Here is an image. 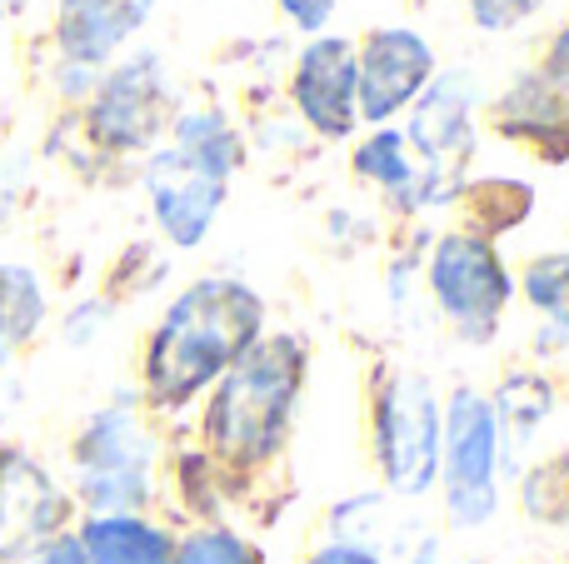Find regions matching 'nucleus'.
<instances>
[{"label": "nucleus", "instance_id": "obj_29", "mask_svg": "<svg viewBox=\"0 0 569 564\" xmlns=\"http://www.w3.org/2000/svg\"><path fill=\"white\" fill-rule=\"evenodd\" d=\"M10 355H16V350H10V345H0V370L10 365Z\"/></svg>", "mask_w": 569, "mask_h": 564}, {"label": "nucleus", "instance_id": "obj_10", "mask_svg": "<svg viewBox=\"0 0 569 564\" xmlns=\"http://www.w3.org/2000/svg\"><path fill=\"white\" fill-rule=\"evenodd\" d=\"M435 80V46L420 30L385 26L370 30L365 46L355 50V95H360V120L385 125L390 115H400L415 95H425V85Z\"/></svg>", "mask_w": 569, "mask_h": 564}, {"label": "nucleus", "instance_id": "obj_30", "mask_svg": "<svg viewBox=\"0 0 569 564\" xmlns=\"http://www.w3.org/2000/svg\"><path fill=\"white\" fill-rule=\"evenodd\" d=\"M0 16H6V0H0Z\"/></svg>", "mask_w": 569, "mask_h": 564}, {"label": "nucleus", "instance_id": "obj_2", "mask_svg": "<svg viewBox=\"0 0 569 564\" xmlns=\"http://www.w3.org/2000/svg\"><path fill=\"white\" fill-rule=\"evenodd\" d=\"M305 385V345L295 335L256 340L220 375L206 410V440L226 465H266L284 445L290 410Z\"/></svg>", "mask_w": 569, "mask_h": 564}, {"label": "nucleus", "instance_id": "obj_8", "mask_svg": "<svg viewBox=\"0 0 569 564\" xmlns=\"http://www.w3.org/2000/svg\"><path fill=\"white\" fill-rule=\"evenodd\" d=\"M430 290L440 310L455 320L465 340L485 345L500 330V315L510 305V270H505L500 250L480 240L475 230L465 235H445L430 255Z\"/></svg>", "mask_w": 569, "mask_h": 564}, {"label": "nucleus", "instance_id": "obj_26", "mask_svg": "<svg viewBox=\"0 0 569 564\" xmlns=\"http://www.w3.org/2000/svg\"><path fill=\"white\" fill-rule=\"evenodd\" d=\"M26 564H90V560H86V545H80V535L60 530V535H56V540H46V545H40Z\"/></svg>", "mask_w": 569, "mask_h": 564}, {"label": "nucleus", "instance_id": "obj_11", "mask_svg": "<svg viewBox=\"0 0 569 564\" xmlns=\"http://www.w3.org/2000/svg\"><path fill=\"white\" fill-rule=\"evenodd\" d=\"M226 185H230L226 170L180 145L156 150L146 165V190L156 200V220L170 245L180 250H196L206 240V230L216 225L220 205H226Z\"/></svg>", "mask_w": 569, "mask_h": 564}, {"label": "nucleus", "instance_id": "obj_16", "mask_svg": "<svg viewBox=\"0 0 569 564\" xmlns=\"http://www.w3.org/2000/svg\"><path fill=\"white\" fill-rule=\"evenodd\" d=\"M46 320V285L26 265H0V345L20 350Z\"/></svg>", "mask_w": 569, "mask_h": 564}, {"label": "nucleus", "instance_id": "obj_15", "mask_svg": "<svg viewBox=\"0 0 569 564\" xmlns=\"http://www.w3.org/2000/svg\"><path fill=\"white\" fill-rule=\"evenodd\" d=\"M76 535L86 545L90 564H170L176 560L170 530L150 525L140 515H90Z\"/></svg>", "mask_w": 569, "mask_h": 564}, {"label": "nucleus", "instance_id": "obj_12", "mask_svg": "<svg viewBox=\"0 0 569 564\" xmlns=\"http://www.w3.org/2000/svg\"><path fill=\"white\" fill-rule=\"evenodd\" d=\"M290 100L300 120L325 140H345L360 125V95H355V46L345 36H315L300 50L290 75Z\"/></svg>", "mask_w": 569, "mask_h": 564}, {"label": "nucleus", "instance_id": "obj_5", "mask_svg": "<svg viewBox=\"0 0 569 564\" xmlns=\"http://www.w3.org/2000/svg\"><path fill=\"white\" fill-rule=\"evenodd\" d=\"M405 145L420 150L415 170V205H440L460 195V170L475 150V75L470 70H435L420 105L410 115Z\"/></svg>", "mask_w": 569, "mask_h": 564}, {"label": "nucleus", "instance_id": "obj_4", "mask_svg": "<svg viewBox=\"0 0 569 564\" xmlns=\"http://www.w3.org/2000/svg\"><path fill=\"white\" fill-rule=\"evenodd\" d=\"M445 510L460 530H480L500 510V425L485 395L455 390L440 415Z\"/></svg>", "mask_w": 569, "mask_h": 564}, {"label": "nucleus", "instance_id": "obj_13", "mask_svg": "<svg viewBox=\"0 0 569 564\" xmlns=\"http://www.w3.org/2000/svg\"><path fill=\"white\" fill-rule=\"evenodd\" d=\"M156 0H56V50L66 66L106 70L150 20Z\"/></svg>", "mask_w": 569, "mask_h": 564}, {"label": "nucleus", "instance_id": "obj_17", "mask_svg": "<svg viewBox=\"0 0 569 564\" xmlns=\"http://www.w3.org/2000/svg\"><path fill=\"white\" fill-rule=\"evenodd\" d=\"M355 175H365L370 185L390 190V195L415 205V160H410V145H405L400 130H390V125L375 130V135L355 150Z\"/></svg>", "mask_w": 569, "mask_h": 564}, {"label": "nucleus", "instance_id": "obj_18", "mask_svg": "<svg viewBox=\"0 0 569 564\" xmlns=\"http://www.w3.org/2000/svg\"><path fill=\"white\" fill-rule=\"evenodd\" d=\"M170 130H176V145L180 150H190V155L220 165L226 175H236V165H240V135L226 125V115H220V110H186V115L170 120Z\"/></svg>", "mask_w": 569, "mask_h": 564}, {"label": "nucleus", "instance_id": "obj_9", "mask_svg": "<svg viewBox=\"0 0 569 564\" xmlns=\"http://www.w3.org/2000/svg\"><path fill=\"white\" fill-rule=\"evenodd\" d=\"M70 520V495L30 450L0 445V564L30 560Z\"/></svg>", "mask_w": 569, "mask_h": 564}, {"label": "nucleus", "instance_id": "obj_21", "mask_svg": "<svg viewBox=\"0 0 569 564\" xmlns=\"http://www.w3.org/2000/svg\"><path fill=\"white\" fill-rule=\"evenodd\" d=\"M525 295H530V305L540 310V315H550L555 330L569 335V250L530 260V270H525Z\"/></svg>", "mask_w": 569, "mask_h": 564}, {"label": "nucleus", "instance_id": "obj_14", "mask_svg": "<svg viewBox=\"0 0 569 564\" xmlns=\"http://www.w3.org/2000/svg\"><path fill=\"white\" fill-rule=\"evenodd\" d=\"M495 125L510 140H525L535 145L545 160H565L569 155V95L555 90L550 80L535 70V75H520L495 105Z\"/></svg>", "mask_w": 569, "mask_h": 564}, {"label": "nucleus", "instance_id": "obj_22", "mask_svg": "<svg viewBox=\"0 0 569 564\" xmlns=\"http://www.w3.org/2000/svg\"><path fill=\"white\" fill-rule=\"evenodd\" d=\"M495 425H515V435H530L545 415H550V385L540 375H510L495 395Z\"/></svg>", "mask_w": 569, "mask_h": 564}, {"label": "nucleus", "instance_id": "obj_28", "mask_svg": "<svg viewBox=\"0 0 569 564\" xmlns=\"http://www.w3.org/2000/svg\"><path fill=\"white\" fill-rule=\"evenodd\" d=\"M305 564H380L370 555V550H360V545H325L320 555H310Z\"/></svg>", "mask_w": 569, "mask_h": 564}, {"label": "nucleus", "instance_id": "obj_25", "mask_svg": "<svg viewBox=\"0 0 569 564\" xmlns=\"http://www.w3.org/2000/svg\"><path fill=\"white\" fill-rule=\"evenodd\" d=\"M276 6L295 30H305V36H320L335 16V0H276Z\"/></svg>", "mask_w": 569, "mask_h": 564}, {"label": "nucleus", "instance_id": "obj_6", "mask_svg": "<svg viewBox=\"0 0 569 564\" xmlns=\"http://www.w3.org/2000/svg\"><path fill=\"white\" fill-rule=\"evenodd\" d=\"M375 460L395 495H425L440 480V405L425 375H390L375 390Z\"/></svg>", "mask_w": 569, "mask_h": 564}, {"label": "nucleus", "instance_id": "obj_19", "mask_svg": "<svg viewBox=\"0 0 569 564\" xmlns=\"http://www.w3.org/2000/svg\"><path fill=\"white\" fill-rule=\"evenodd\" d=\"M455 200H465V210L480 220V240H490V230H515L530 215L535 190L520 185V180H480V185H470Z\"/></svg>", "mask_w": 569, "mask_h": 564}, {"label": "nucleus", "instance_id": "obj_1", "mask_svg": "<svg viewBox=\"0 0 569 564\" xmlns=\"http://www.w3.org/2000/svg\"><path fill=\"white\" fill-rule=\"evenodd\" d=\"M266 330V305L240 280H196L160 315L146 345V400L180 410L216 385Z\"/></svg>", "mask_w": 569, "mask_h": 564}, {"label": "nucleus", "instance_id": "obj_27", "mask_svg": "<svg viewBox=\"0 0 569 564\" xmlns=\"http://www.w3.org/2000/svg\"><path fill=\"white\" fill-rule=\"evenodd\" d=\"M540 75L550 80L555 90H565V95H569V20H565L560 30H555V40H550V60H545Z\"/></svg>", "mask_w": 569, "mask_h": 564}, {"label": "nucleus", "instance_id": "obj_24", "mask_svg": "<svg viewBox=\"0 0 569 564\" xmlns=\"http://www.w3.org/2000/svg\"><path fill=\"white\" fill-rule=\"evenodd\" d=\"M550 0H470V16L485 36H505V30H520L525 20H535Z\"/></svg>", "mask_w": 569, "mask_h": 564}, {"label": "nucleus", "instance_id": "obj_23", "mask_svg": "<svg viewBox=\"0 0 569 564\" xmlns=\"http://www.w3.org/2000/svg\"><path fill=\"white\" fill-rule=\"evenodd\" d=\"M170 564H266V555L250 540H240L236 530H196L176 545Z\"/></svg>", "mask_w": 569, "mask_h": 564}, {"label": "nucleus", "instance_id": "obj_7", "mask_svg": "<svg viewBox=\"0 0 569 564\" xmlns=\"http://www.w3.org/2000/svg\"><path fill=\"white\" fill-rule=\"evenodd\" d=\"M166 125H170V85L156 50H140V56L120 60L96 80L86 105V130L100 150L136 155V150L156 145V135Z\"/></svg>", "mask_w": 569, "mask_h": 564}, {"label": "nucleus", "instance_id": "obj_20", "mask_svg": "<svg viewBox=\"0 0 569 564\" xmlns=\"http://www.w3.org/2000/svg\"><path fill=\"white\" fill-rule=\"evenodd\" d=\"M525 515L545 520V525H565L569 520V450H560L555 460L535 465L525 475Z\"/></svg>", "mask_w": 569, "mask_h": 564}, {"label": "nucleus", "instance_id": "obj_3", "mask_svg": "<svg viewBox=\"0 0 569 564\" xmlns=\"http://www.w3.org/2000/svg\"><path fill=\"white\" fill-rule=\"evenodd\" d=\"M76 495L90 515H136L150 500V435L130 400L96 410L70 445Z\"/></svg>", "mask_w": 569, "mask_h": 564}]
</instances>
